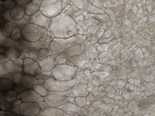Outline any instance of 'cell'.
<instances>
[{"label": "cell", "mask_w": 155, "mask_h": 116, "mask_svg": "<svg viewBox=\"0 0 155 116\" xmlns=\"http://www.w3.org/2000/svg\"><path fill=\"white\" fill-rule=\"evenodd\" d=\"M64 12H62L51 19L48 29L54 38H65L69 35L68 18Z\"/></svg>", "instance_id": "1"}, {"label": "cell", "mask_w": 155, "mask_h": 116, "mask_svg": "<svg viewBox=\"0 0 155 116\" xmlns=\"http://www.w3.org/2000/svg\"><path fill=\"white\" fill-rule=\"evenodd\" d=\"M48 29L32 23L25 24L21 29L23 39L34 42L39 40Z\"/></svg>", "instance_id": "2"}, {"label": "cell", "mask_w": 155, "mask_h": 116, "mask_svg": "<svg viewBox=\"0 0 155 116\" xmlns=\"http://www.w3.org/2000/svg\"><path fill=\"white\" fill-rule=\"evenodd\" d=\"M76 67L73 65L58 63L51 70L52 77L57 80L67 81L73 79L75 76Z\"/></svg>", "instance_id": "3"}, {"label": "cell", "mask_w": 155, "mask_h": 116, "mask_svg": "<svg viewBox=\"0 0 155 116\" xmlns=\"http://www.w3.org/2000/svg\"><path fill=\"white\" fill-rule=\"evenodd\" d=\"M75 83L74 79L61 81L51 78L45 80L43 85L49 92H59L66 91L71 89Z\"/></svg>", "instance_id": "4"}, {"label": "cell", "mask_w": 155, "mask_h": 116, "mask_svg": "<svg viewBox=\"0 0 155 116\" xmlns=\"http://www.w3.org/2000/svg\"><path fill=\"white\" fill-rule=\"evenodd\" d=\"M61 0H45L42 1L39 11L47 17L52 18L62 12Z\"/></svg>", "instance_id": "5"}, {"label": "cell", "mask_w": 155, "mask_h": 116, "mask_svg": "<svg viewBox=\"0 0 155 116\" xmlns=\"http://www.w3.org/2000/svg\"><path fill=\"white\" fill-rule=\"evenodd\" d=\"M53 78L51 75H32L26 74H22L20 84L24 90L31 89L33 85L38 84H43L46 79Z\"/></svg>", "instance_id": "6"}, {"label": "cell", "mask_w": 155, "mask_h": 116, "mask_svg": "<svg viewBox=\"0 0 155 116\" xmlns=\"http://www.w3.org/2000/svg\"><path fill=\"white\" fill-rule=\"evenodd\" d=\"M41 110L38 104L35 102H22L19 108L21 116H37Z\"/></svg>", "instance_id": "7"}, {"label": "cell", "mask_w": 155, "mask_h": 116, "mask_svg": "<svg viewBox=\"0 0 155 116\" xmlns=\"http://www.w3.org/2000/svg\"><path fill=\"white\" fill-rule=\"evenodd\" d=\"M22 74L32 75H41L42 70L38 62L28 58L24 61L22 66Z\"/></svg>", "instance_id": "8"}, {"label": "cell", "mask_w": 155, "mask_h": 116, "mask_svg": "<svg viewBox=\"0 0 155 116\" xmlns=\"http://www.w3.org/2000/svg\"><path fill=\"white\" fill-rule=\"evenodd\" d=\"M72 98L61 95L49 93L45 97V101L50 107H58L68 102H71Z\"/></svg>", "instance_id": "9"}, {"label": "cell", "mask_w": 155, "mask_h": 116, "mask_svg": "<svg viewBox=\"0 0 155 116\" xmlns=\"http://www.w3.org/2000/svg\"><path fill=\"white\" fill-rule=\"evenodd\" d=\"M51 19L43 14L39 10L30 16V23L48 29Z\"/></svg>", "instance_id": "10"}, {"label": "cell", "mask_w": 155, "mask_h": 116, "mask_svg": "<svg viewBox=\"0 0 155 116\" xmlns=\"http://www.w3.org/2000/svg\"><path fill=\"white\" fill-rule=\"evenodd\" d=\"M63 38H54L51 40L49 48L53 54L58 55L64 52L67 41Z\"/></svg>", "instance_id": "11"}, {"label": "cell", "mask_w": 155, "mask_h": 116, "mask_svg": "<svg viewBox=\"0 0 155 116\" xmlns=\"http://www.w3.org/2000/svg\"><path fill=\"white\" fill-rule=\"evenodd\" d=\"M58 55H51L38 62L42 70L51 71L57 64L56 60Z\"/></svg>", "instance_id": "12"}, {"label": "cell", "mask_w": 155, "mask_h": 116, "mask_svg": "<svg viewBox=\"0 0 155 116\" xmlns=\"http://www.w3.org/2000/svg\"><path fill=\"white\" fill-rule=\"evenodd\" d=\"M57 107H48L41 110L37 116H64L71 115Z\"/></svg>", "instance_id": "13"}, {"label": "cell", "mask_w": 155, "mask_h": 116, "mask_svg": "<svg viewBox=\"0 0 155 116\" xmlns=\"http://www.w3.org/2000/svg\"><path fill=\"white\" fill-rule=\"evenodd\" d=\"M14 47L20 52H28L34 50L33 42L21 39L15 41Z\"/></svg>", "instance_id": "14"}, {"label": "cell", "mask_w": 155, "mask_h": 116, "mask_svg": "<svg viewBox=\"0 0 155 116\" xmlns=\"http://www.w3.org/2000/svg\"><path fill=\"white\" fill-rule=\"evenodd\" d=\"M40 95L34 90L31 89L24 90L21 93L20 99L22 102H36Z\"/></svg>", "instance_id": "15"}, {"label": "cell", "mask_w": 155, "mask_h": 116, "mask_svg": "<svg viewBox=\"0 0 155 116\" xmlns=\"http://www.w3.org/2000/svg\"><path fill=\"white\" fill-rule=\"evenodd\" d=\"M5 69L8 72H18L21 73L22 71V66L18 65L14 61L7 59L0 63Z\"/></svg>", "instance_id": "16"}, {"label": "cell", "mask_w": 155, "mask_h": 116, "mask_svg": "<svg viewBox=\"0 0 155 116\" xmlns=\"http://www.w3.org/2000/svg\"><path fill=\"white\" fill-rule=\"evenodd\" d=\"M42 2L38 1H32L25 5V11L26 15L30 16L39 10Z\"/></svg>", "instance_id": "17"}, {"label": "cell", "mask_w": 155, "mask_h": 116, "mask_svg": "<svg viewBox=\"0 0 155 116\" xmlns=\"http://www.w3.org/2000/svg\"><path fill=\"white\" fill-rule=\"evenodd\" d=\"M10 14L14 20H19L22 19L25 15L24 6L16 5L11 9Z\"/></svg>", "instance_id": "18"}, {"label": "cell", "mask_w": 155, "mask_h": 116, "mask_svg": "<svg viewBox=\"0 0 155 116\" xmlns=\"http://www.w3.org/2000/svg\"><path fill=\"white\" fill-rule=\"evenodd\" d=\"M21 53L14 47L6 48L3 54L8 59L14 61L18 59Z\"/></svg>", "instance_id": "19"}, {"label": "cell", "mask_w": 155, "mask_h": 116, "mask_svg": "<svg viewBox=\"0 0 155 116\" xmlns=\"http://www.w3.org/2000/svg\"><path fill=\"white\" fill-rule=\"evenodd\" d=\"M15 84L11 80L4 78H0V92H5L14 89Z\"/></svg>", "instance_id": "20"}, {"label": "cell", "mask_w": 155, "mask_h": 116, "mask_svg": "<svg viewBox=\"0 0 155 116\" xmlns=\"http://www.w3.org/2000/svg\"><path fill=\"white\" fill-rule=\"evenodd\" d=\"M18 94L14 89L8 90L4 94L5 101L9 103H12L18 98Z\"/></svg>", "instance_id": "21"}, {"label": "cell", "mask_w": 155, "mask_h": 116, "mask_svg": "<svg viewBox=\"0 0 155 116\" xmlns=\"http://www.w3.org/2000/svg\"><path fill=\"white\" fill-rule=\"evenodd\" d=\"M21 28L18 26H15L10 29V37L12 39L17 40L23 38L21 34Z\"/></svg>", "instance_id": "22"}, {"label": "cell", "mask_w": 155, "mask_h": 116, "mask_svg": "<svg viewBox=\"0 0 155 116\" xmlns=\"http://www.w3.org/2000/svg\"><path fill=\"white\" fill-rule=\"evenodd\" d=\"M16 40H14L10 37H4L1 32H0V45L6 48L14 47V44Z\"/></svg>", "instance_id": "23"}, {"label": "cell", "mask_w": 155, "mask_h": 116, "mask_svg": "<svg viewBox=\"0 0 155 116\" xmlns=\"http://www.w3.org/2000/svg\"><path fill=\"white\" fill-rule=\"evenodd\" d=\"M27 23H28L23 18L19 20H13L11 21L6 22L5 23L4 27L10 30L14 26H20L22 29L23 27Z\"/></svg>", "instance_id": "24"}, {"label": "cell", "mask_w": 155, "mask_h": 116, "mask_svg": "<svg viewBox=\"0 0 155 116\" xmlns=\"http://www.w3.org/2000/svg\"><path fill=\"white\" fill-rule=\"evenodd\" d=\"M52 40H39L33 42L34 50H39L42 48H48L49 47Z\"/></svg>", "instance_id": "25"}, {"label": "cell", "mask_w": 155, "mask_h": 116, "mask_svg": "<svg viewBox=\"0 0 155 116\" xmlns=\"http://www.w3.org/2000/svg\"><path fill=\"white\" fill-rule=\"evenodd\" d=\"M32 89L42 96H46L49 94V92L42 84L34 85L33 86Z\"/></svg>", "instance_id": "26"}, {"label": "cell", "mask_w": 155, "mask_h": 116, "mask_svg": "<svg viewBox=\"0 0 155 116\" xmlns=\"http://www.w3.org/2000/svg\"><path fill=\"white\" fill-rule=\"evenodd\" d=\"M22 102L20 99H17L14 102L12 103V107L10 111L13 112L16 116H21L20 113L19 108Z\"/></svg>", "instance_id": "27"}, {"label": "cell", "mask_w": 155, "mask_h": 116, "mask_svg": "<svg viewBox=\"0 0 155 116\" xmlns=\"http://www.w3.org/2000/svg\"><path fill=\"white\" fill-rule=\"evenodd\" d=\"M53 54L51 51L48 48H42L39 50L38 53V59L41 60L49 55Z\"/></svg>", "instance_id": "28"}, {"label": "cell", "mask_w": 155, "mask_h": 116, "mask_svg": "<svg viewBox=\"0 0 155 116\" xmlns=\"http://www.w3.org/2000/svg\"><path fill=\"white\" fill-rule=\"evenodd\" d=\"M2 2L5 10H11L16 5L14 0H3Z\"/></svg>", "instance_id": "29"}, {"label": "cell", "mask_w": 155, "mask_h": 116, "mask_svg": "<svg viewBox=\"0 0 155 116\" xmlns=\"http://www.w3.org/2000/svg\"><path fill=\"white\" fill-rule=\"evenodd\" d=\"M28 58L27 52L21 53L18 59L14 62L17 64L22 66L24 61Z\"/></svg>", "instance_id": "30"}, {"label": "cell", "mask_w": 155, "mask_h": 116, "mask_svg": "<svg viewBox=\"0 0 155 116\" xmlns=\"http://www.w3.org/2000/svg\"><path fill=\"white\" fill-rule=\"evenodd\" d=\"M10 10H5L3 12L0 14V16L2 18L5 23L11 21L13 20L10 15Z\"/></svg>", "instance_id": "31"}, {"label": "cell", "mask_w": 155, "mask_h": 116, "mask_svg": "<svg viewBox=\"0 0 155 116\" xmlns=\"http://www.w3.org/2000/svg\"><path fill=\"white\" fill-rule=\"evenodd\" d=\"M0 110L10 111L12 107V103L4 101L0 102Z\"/></svg>", "instance_id": "32"}, {"label": "cell", "mask_w": 155, "mask_h": 116, "mask_svg": "<svg viewBox=\"0 0 155 116\" xmlns=\"http://www.w3.org/2000/svg\"><path fill=\"white\" fill-rule=\"evenodd\" d=\"M22 76L21 73L12 72V81L15 84L20 83V79Z\"/></svg>", "instance_id": "33"}, {"label": "cell", "mask_w": 155, "mask_h": 116, "mask_svg": "<svg viewBox=\"0 0 155 116\" xmlns=\"http://www.w3.org/2000/svg\"><path fill=\"white\" fill-rule=\"evenodd\" d=\"M39 50H33L27 52L28 58L33 59L38 62L39 61L38 59V53Z\"/></svg>", "instance_id": "34"}, {"label": "cell", "mask_w": 155, "mask_h": 116, "mask_svg": "<svg viewBox=\"0 0 155 116\" xmlns=\"http://www.w3.org/2000/svg\"><path fill=\"white\" fill-rule=\"evenodd\" d=\"M54 38L48 29L40 39L41 40H52Z\"/></svg>", "instance_id": "35"}, {"label": "cell", "mask_w": 155, "mask_h": 116, "mask_svg": "<svg viewBox=\"0 0 155 116\" xmlns=\"http://www.w3.org/2000/svg\"><path fill=\"white\" fill-rule=\"evenodd\" d=\"M0 31L4 37H10V30L9 29L4 27L1 28Z\"/></svg>", "instance_id": "36"}, {"label": "cell", "mask_w": 155, "mask_h": 116, "mask_svg": "<svg viewBox=\"0 0 155 116\" xmlns=\"http://www.w3.org/2000/svg\"><path fill=\"white\" fill-rule=\"evenodd\" d=\"M0 116H16L13 112L9 111L0 110Z\"/></svg>", "instance_id": "37"}, {"label": "cell", "mask_w": 155, "mask_h": 116, "mask_svg": "<svg viewBox=\"0 0 155 116\" xmlns=\"http://www.w3.org/2000/svg\"><path fill=\"white\" fill-rule=\"evenodd\" d=\"M16 5L19 6H24L32 0H14Z\"/></svg>", "instance_id": "38"}, {"label": "cell", "mask_w": 155, "mask_h": 116, "mask_svg": "<svg viewBox=\"0 0 155 116\" xmlns=\"http://www.w3.org/2000/svg\"><path fill=\"white\" fill-rule=\"evenodd\" d=\"M14 89L17 91L18 94L25 90L21 87L20 83L15 84Z\"/></svg>", "instance_id": "39"}, {"label": "cell", "mask_w": 155, "mask_h": 116, "mask_svg": "<svg viewBox=\"0 0 155 116\" xmlns=\"http://www.w3.org/2000/svg\"><path fill=\"white\" fill-rule=\"evenodd\" d=\"M39 105L41 110H43L49 107V106L47 104L45 101L39 102L37 103Z\"/></svg>", "instance_id": "40"}, {"label": "cell", "mask_w": 155, "mask_h": 116, "mask_svg": "<svg viewBox=\"0 0 155 116\" xmlns=\"http://www.w3.org/2000/svg\"><path fill=\"white\" fill-rule=\"evenodd\" d=\"M6 48L4 47L3 46L0 45V54H3V55Z\"/></svg>", "instance_id": "41"}, {"label": "cell", "mask_w": 155, "mask_h": 116, "mask_svg": "<svg viewBox=\"0 0 155 116\" xmlns=\"http://www.w3.org/2000/svg\"><path fill=\"white\" fill-rule=\"evenodd\" d=\"M5 21L0 16V27L1 28L3 27L4 26V25L5 22Z\"/></svg>", "instance_id": "42"}, {"label": "cell", "mask_w": 155, "mask_h": 116, "mask_svg": "<svg viewBox=\"0 0 155 116\" xmlns=\"http://www.w3.org/2000/svg\"><path fill=\"white\" fill-rule=\"evenodd\" d=\"M4 92H0V102L5 101L4 98Z\"/></svg>", "instance_id": "43"}, {"label": "cell", "mask_w": 155, "mask_h": 116, "mask_svg": "<svg viewBox=\"0 0 155 116\" xmlns=\"http://www.w3.org/2000/svg\"><path fill=\"white\" fill-rule=\"evenodd\" d=\"M41 74L47 75H51V71L46 72L42 70Z\"/></svg>", "instance_id": "44"}, {"label": "cell", "mask_w": 155, "mask_h": 116, "mask_svg": "<svg viewBox=\"0 0 155 116\" xmlns=\"http://www.w3.org/2000/svg\"><path fill=\"white\" fill-rule=\"evenodd\" d=\"M43 101H45V97L41 96L38 98L36 101V102L38 103Z\"/></svg>", "instance_id": "45"}, {"label": "cell", "mask_w": 155, "mask_h": 116, "mask_svg": "<svg viewBox=\"0 0 155 116\" xmlns=\"http://www.w3.org/2000/svg\"><path fill=\"white\" fill-rule=\"evenodd\" d=\"M0 13L1 14L5 10L2 4V1H0Z\"/></svg>", "instance_id": "46"}, {"label": "cell", "mask_w": 155, "mask_h": 116, "mask_svg": "<svg viewBox=\"0 0 155 116\" xmlns=\"http://www.w3.org/2000/svg\"><path fill=\"white\" fill-rule=\"evenodd\" d=\"M45 0H32V1H40L42 2V1Z\"/></svg>", "instance_id": "47"}, {"label": "cell", "mask_w": 155, "mask_h": 116, "mask_svg": "<svg viewBox=\"0 0 155 116\" xmlns=\"http://www.w3.org/2000/svg\"><path fill=\"white\" fill-rule=\"evenodd\" d=\"M3 0H0V1H2H2Z\"/></svg>", "instance_id": "48"}]
</instances>
